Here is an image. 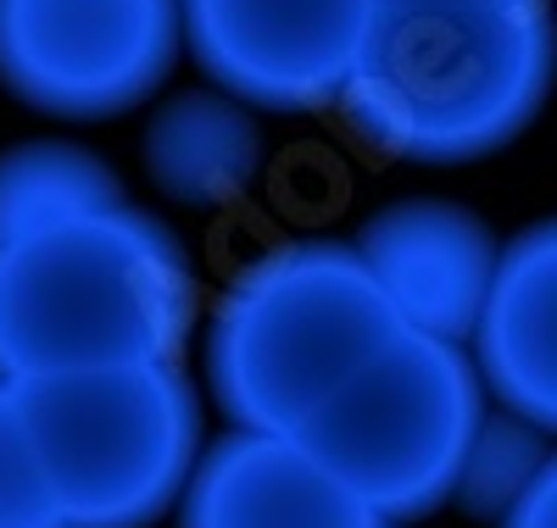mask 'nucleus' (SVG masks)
<instances>
[{"mask_svg":"<svg viewBox=\"0 0 557 528\" xmlns=\"http://www.w3.org/2000/svg\"><path fill=\"white\" fill-rule=\"evenodd\" d=\"M557 84L552 0L380 12L341 117L374 151L457 167L480 162L541 117Z\"/></svg>","mask_w":557,"mask_h":528,"instance_id":"obj_1","label":"nucleus"},{"mask_svg":"<svg viewBox=\"0 0 557 528\" xmlns=\"http://www.w3.org/2000/svg\"><path fill=\"white\" fill-rule=\"evenodd\" d=\"M196 323L190 246L128 201L0 246V378L12 384L178 362Z\"/></svg>","mask_w":557,"mask_h":528,"instance_id":"obj_2","label":"nucleus"},{"mask_svg":"<svg viewBox=\"0 0 557 528\" xmlns=\"http://www.w3.org/2000/svg\"><path fill=\"white\" fill-rule=\"evenodd\" d=\"M401 334L351 239H285L235 267L207 312V395L235 428H296Z\"/></svg>","mask_w":557,"mask_h":528,"instance_id":"obj_3","label":"nucleus"},{"mask_svg":"<svg viewBox=\"0 0 557 528\" xmlns=\"http://www.w3.org/2000/svg\"><path fill=\"white\" fill-rule=\"evenodd\" d=\"M62 528H151L178 512L207 451L184 362H128L17 384Z\"/></svg>","mask_w":557,"mask_h":528,"instance_id":"obj_4","label":"nucleus"},{"mask_svg":"<svg viewBox=\"0 0 557 528\" xmlns=\"http://www.w3.org/2000/svg\"><path fill=\"white\" fill-rule=\"evenodd\" d=\"M491 412L469 345L401 328L296 435L374 523H418L451 506L469 445Z\"/></svg>","mask_w":557,"mask_h":528,"instance_id":"obj_5","label":"nucleus"},{"mask_svg":"<svg viewBox=\"0 0 557 528\" xmlns=\"http://www.w3.org/2000/svg\"><path fill=\"white\" fill-rule=\"evenodd\" d=\"M184 45V0H0V84L23 106L101 123L146 106Z\"/></svg>","mask_w":557,"mask_h":528,"instance_id":"obj_6","label":"nucleus"},{"mask_svg":"<svg viewBox=\"0 0 557 528\" xmlns=\"http://www.w3.org/2000/svg\"><path fill=\"white\" fill-rule=\"evenodd\" d=\"M380 0H184V45L207 84L257 112L341 106Z\"/></svg>","mask_w":557,"mask_h":528,"instance_id":"obj_7","label":"nucleus"},{"mask_svg":"<svg viewBox=\"0 0 557 528\" xmlns=\"http://www.w3.org/2000/svg\"><path fill=\"white\" fill-rule=\"evenodd\" d=\"M351 246L362 251L368 273L380 278L401 328L474 345L502 267V239L474 206L407 196L368 212Z\"/></svg>","mask_w":557,"mask_h":528,"instance_id":"obj_8","label":"nucleus"},{"mask_svg":"<svg viewBox=\"0 0 557 528\" xmlns=\"http://www.w3.org/2000/svg\"><path fill=\"white\" fill-rule=\"evenodd\" d=\"M178 528H368L374 517L301 435L228 428L207 440L178 501Z\"/></svg>","mask_w":557,"mask_h":528,"instance_id":"obj_9","label":"nucleus"},{"mask_svg":"<svg viewBox=\"0 0 557 528\" xmlns=\"http://www.w3.org/2000/svg\"><path fill=\"white\" fill-rule=\"evenodd\" d=\"M469 351L491 401L557 440V217L530 223L502 246L496 290Z\"/></svg>","mask_w":557,"mask_h":528,"instance_id":"obj_10","label":"nucleus"},{"mask_svg":"<svg viewBox=\"0 0 557 528\" xmlns=\"http://www.w3.org/2000/svg\"><path fill=\"white\" fill-rule=\"evenodd\" d=\"M139 162L151 184L184 212H223L251 196L268 167V134L257 106L218 84L162 95L139 134Z\"/></svg>","mask_w":557,"mask_h":528,"instance_id":"obj_11","label":"nucleus"},{"mask_svg":"<svg viewBox=\"0 0 557 528\" xmlns=\"http://www.w3.org/2000/svg\"><path fill=\"white\" fill-rule=\"evenodd\" d=\"M112 206H123V184L89 146L28 139L0 151V246Z\"/></svg>","mask_w":557,"mask_h":528,"instance_id":"obj_12","label":"nucleus"},{"mask_svg":"<svg viewBox=\"0 0 557 528\" xmlns=\"http://www.w3.org/2000/svg\"><path fill=\"white\" fill-rule=\"evenodd\" d=\"M552 451H557V440L546 435L541 423H530V417L491 401L480 435L469 445V462H462V478L451 490V506L480 517V523H502L535 490V478L546 473Z\"/></svg>","mask_w":557,"mask_h":528,"instance_id":"obj_13","label":"nucleus"},{"mask_svg":"<svg viewBox=\"0 0 557 528\" xmlns=\"http://www.w3.org/2000/svg\"><path fill=\"white\" fill-rule=\"evenodd\" d=\"M0 528H62L34 451L23 390L12 378H0Z\"/></svg>","mask_w":557,"mask_h":528,"instance_id":"obj_14","label":"nucleus"},{"mask_svg":"<svg viewBox=\"0 0 557 528\" xmlns=\"http://www.w3.org/2000/svg\"><path fill=\"white\" fill-rule=\"evenodd\" d=\"M496 528H557V451H552V462H546V473L535 478V490L507 512Z\"/></svg>","mask_w":557,"mask_h":528,"instance_id":"obj_15","label":"nucleus"},{"mask_svg":"<svg viewBox=\"0 0 557 528\" xmlns=\"http://www.w3.org/2000/svg\"><path fill=\"white\" fill-rule=\"evenodd\" d=\"M401 7H491V0H380V12H401Z\"/></svg>","mask_w":557,"mask_h":528,"instance_id":"obj_16","label":"nucleus"},{"mask_svg":"<svg viewBox=\"0 0 557 528\" xmlns=\"http://www.w3.org/2000/svg\"><path fill=\"white\" fill-rule=\"evenodd\" d=\"M368 528H396V523H368Z\"/></svg>","mask_w":557,"mask_h":528,"instance_id":"obj_17","label":"nucleus"}]
</instances>
